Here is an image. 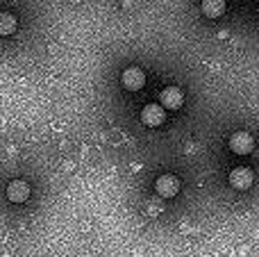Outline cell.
Wrapping results in <instances>:
<instances>
[{"label":"cell","instance_id":"cell-1","mask_svg":"<svg viewBox=\"0 0 259 257\" xmlns=\"http://www.w3.org/2000/svg\"><path fill=\"white\" fill-rule=\"evenodd\" d=\"M230 148H232V153H237V155H250L252 148H255V139H252L250 132L239 130L230 137Z\"/></svg>","mask_w":259,"mask_h":257},{"label":"cell","instance_id":"cell-2","mask_svg":"<svg viewBox=\"0 0 259 257\" xmlns=\"http://www.w3.org/2000/svg\"><path fill=\"white\" fill-rule=\"evenodd\" d=\"M184 105V94L180 87H166L159 94V107L164 109H180Z\"/></svg>","mask_w":259,"mask_h":257},{"label":"cell","instance_id":"cell-3","mask_svg":"<svg viewBox=\"0 0 259 257\" xmlns=\"http://www.w3.org/2000/svg\"><path fill=\"white\" fill-rule=\"evenodd\" d=\"M155 191L161 196V198H173V196L180 191V180L175 176H170V173L159 176L155 182Z\"/></svg>","mask_w":259,"mask_h":257},{"label":"cell","instance_id":"cell-4","mask_svg":"<svg viewBox=\"0 0 259 257\" xmlns=\"http://www.w3.org/2000/svg\"><path fill=\"white\" fill-rule=\"evenodd\" d=\"M121 82L127 91H139L143 84H146V73H143L139 66H130V68L123 71Z\"/></svg>","mask_w":259,"mask_h":257},{"label":"cell","instance_id":"cell-5","mask_svg":"<svg viewBox=\"0 0 259 257\" xmlns=\"http://www.w3.org/2000/svg\"><path fill=\"white\" fill-rule=\"evenodd\" d=\"M141 121L148 127H159L166 121V109L159 107V105H146L141 109Z\"/></svg>","mask_w":259,"mask_h":257},{"label":"cell","instance_id":"cell-6","mask_svg":"<svg viewBox=\"0 0 259 257\" xmlns=\"http://www.w3.org/2000/svg\"><path fill=\"white\" fill-rule=\"evenodd\" d=\"M7 198L9 203H25L30 198V185L25 180H14L7 185Z\"/></svg>","mask_w":259,"mask_h":257},{"label":"cell","instance_id":"cell-7","mask_svg":"<svg viewBox=\"0 0 259 257\" xmlns=\"http://www.w3.org/2000/svg\"><path fill=\"white\" fill-rule=\"evenodd\" d=\"M230 185L234 187V189H248V187L252 185V171L246 166H237L232 168V173H230Z\"/></svg>","mask_w":259,"mask_h":257},{"label":"cell","instance_id":"cell-8","mask_svg":"<svg viewBox=\"0 0 259 257\" xmlns=\"http://www.w3.org/2000/svg\"><path fill=\"white\" fill-rule=\"evenodd\" d=\"M225 0H202V14L207 18H219L225 14Z\"/></svg>","mask_w":259,"mask_h":257},{"label":"cell","instance_id":"cell-9","mask_svg":"<svg viewBox=\"0 0 259 257\" xmlns=\"http://www.w3.org/2000/svg\"><path fill=\"white\" fill-rule=\"evenodd\" d=\"M16 25H18V21H16V16H14V14L0 12V36L14 34V32H16Z\"/></svg>","mask_w":259,"mask_h":257}]
</instances>
